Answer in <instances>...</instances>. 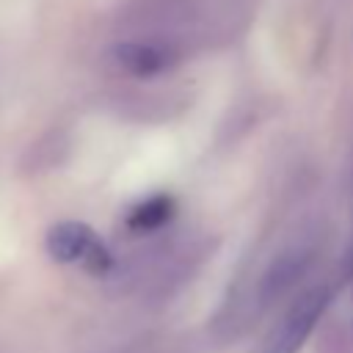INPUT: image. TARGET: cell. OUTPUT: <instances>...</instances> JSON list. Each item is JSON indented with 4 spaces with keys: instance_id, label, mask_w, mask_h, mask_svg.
Returning a JSON list of instances; mask_svg holds the SVG:
<instances>
[{
    "instance_id": "6da1fadb",
    "label": "cell",
    "mask_w": 353,
    "mask_h": 353,
    "mask_svg": "<svg viewBox=\"0 0 353 353\" xmlns=\"http://www.w3.org/2000/svg\"><path fill=\"white\" fill-rule=\"evenodd\" d=\"M47 251L55 262L83 265L91 273H105L110 265V254L97 232L80 221H61L47 232Z\"/></svg>"
},
{
    "instance_id": "7a4b0ae2",
    "label": "cell",
    "mask_w": 353,
    "mask_h": 353,
    "mask_svg": "<svg viewBox=\"0 0 353 353\" xmlns=\"http://www.w3.org/2000/svg\"><path fill=\"white\" fill-rule=\"evenodd\" d=\"M325 303H328V290L325 287H314V290L303 292L287 309V314L273 325V331L262 339V345L254 353H298L301 345L306 342L309 331L314 328L317 317L323 314Z\"/></svg>"
},
{
    "instance_id": "3957f363",
    "label": "cell",
    "mask_w": 353,
    "mask_h": 353,
    "mask_svg": "<svg viewBox=\"0 0 353 353\" xmlns=\"http://www.w3.org/2000/svg\"><path fill=\"white\" fill-rule=\"evenodd\" d=\"M113 63L135 77H154L179 63V47L165 39H130L113 47Z\"/></svg>"
},
{
    "instance_id": "277c9868",
    "label": "cell",
    "mask_w": 353,
    "mask_h": 353,
    "mask_svg": "<svg viewBox=\"0 0 353 353\" xmlns=\"http://www.w3.org/2000/svg\"><path fill=\"white\" fill-rule=\"evenodd\" d=\"M171 215H174V201L168 196H152V199H143L141 204H135L130 210L127 226L135 232H152V229L163 226Z\"/></svg>"
}]
</instances>
